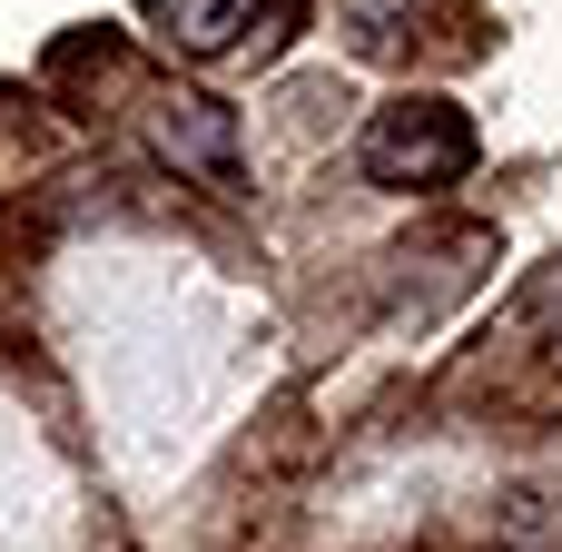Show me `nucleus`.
Here are the masks:
<instances>
[{
  "mask_svg": "<svg viewBox=\"0 0 562 552\" xmlns=\"http://www.w3.org/2000/svg\"><path fill=\"white\" fill-rule=\"evenodd\" d=\"M148 138H158L168 168H198L207 188H237V119H227L217 99H158Z\"/></svg>",
  "mask_w": 562,
  "mask_h": 552,
  "instance_id": "nucleus-2",
  "label": "nucleus"
},
{
  "mask_svg": "<svg viewBox=\"0 0 562 552\" xmlns=\"http://www.w3.org/2000/svg\"><path fill=\"white\" fill-rule=\"evenodd\" d=\"M356 168H366L375 188H445V178L474 168V119L445 109V99H395V109L366 119Z\"/></svg>",
  "mask_w": 562,
  "mask_h": 552,
  "instance_id": "nucleus-1",
  "label": "nucleus"
},
{
  "mask_svg": "<svg viewBox=\"0 0 562 552\" xmlns=\"http://www.w3.org/2000/svg\"><path fill=\"white\" fill-rule=\"evenodd\" d=\"M346 30H356V49H395L405 40V0H346Z\"/></svg>",
  "mask_w": 562,
  "mask_h": 552,
  "instance_id": "nucleus-4",
  "label": "nucleus"
},
{
  "mask_svg": "<svg viewBox=\"0 0 562 552\" xmlns=\"http://www.w3.org/2000/svg\"><path fill=\"white\" fill-rule=\"evenodd\" d=\"M158 20H168V40L178 49H198V59H227L247 30L267 40L277 20H296V0H148Z\"/></svg>",
  "mask_w": 562,
  "mask_h": 552,
  "instance_id": "nucleus-3",
  "label": "nucleus"
}]
</instances>
